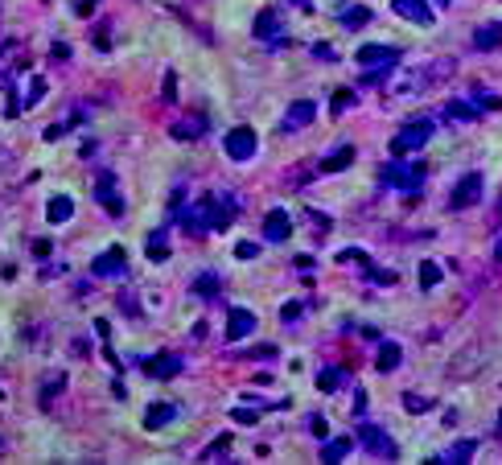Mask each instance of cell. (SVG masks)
Masks as SVG:
<instances>
[{"label": "cell", "mask_w": 502, "mask_h": 465, "mask_svg": "<svg viewBox=\"0 0 502 465\" xmlns=\"http://www.w3.org/2000/svg\"><path fill=\"white\" fill-rule=\"evenodd\" d=\"M235 255H239V260H256V255H260V243H247V239H243V243H235Z\"/></svg>", "instance_id": "obj_37"}, {"label": "cell", "mask_w": 502, "mask_h": 465, "mask_svg": "<svg viewBox=\"0 0 502 465\" xmlns=\"http://www.w3.org/2000/svg\"><path fill=\"white\" fill-rule=\"evenodd\" d=\"M42 95H46V78H33V83H29V99H25V107H33Z\"/></svg>", "instance_id": "obj_35"}, {"label": "cell", "mask_w": 502, "mask_h": 465, "mask_svg": "<svg viewBox=\"0 0 502 465\" xmlns=\"http://www.w3.org/2000/svg\"><path fill=\"white\" fill-rule=\"evenodd\" d=\"M404 408H407V412H429L432 399H429V395H416V392H412V395H404Z\"/></svg>", "instance_id": "obj_33"}, {"label": "cell", "mask_w": 502, "mask_h": 465, "mask_svg": "<svg viewBox=\"0 0 502 465\" xmlns=\"http://www.w3.org/2000/svg\"><path fill=\"white\" fill-rule=\"evenodd\" d=\"M350 161H354V145H342V148H334L330 157H321V161H317V169H321V173H342Z\"/></svg>", "instance_id": "obj_16"}, {"label": "cell", "mask_w": 502, "mask_h": 465, "mask_svg": "<svg viewBox=\"0 0 502 465\" xmlns=\"http://www.w3.org/2000/svg\"><path fill=\"white\" fill-rule=\"evenodd\" d=\"M350 449H354V441H350V437H337V441H325V449H321V461H325V465H337L342 457H346V453H350Z\"/></svg>", "instance_id": "obj_23"}, {"label": "cell", "mask_w": 502, "mask_h": 465, "mask_svg": "<svg viewBox=\"0 0 502 465\" xmlns=\"http://www.w3.org/2000/svg\"><path fill=\"white\" fill-rule=\"evenodd\" d=\"M366 272H371L375 284H395V272H379V268H371V264H366Z\"/></svg>", "instance_id": "obj_41"}, {"label": "cell", "mask_w": 502, "mask_h": 465, "mask_svg": "<svg viewBox=\"0 0 502 465\" xmlns=\"http://www.w3.org/2000/svg\"><path fill=\"white\" fill-rule=\"evenodd\" d=\"M354 62L359 66H395L400 62V49L395 46H362L354 54Z\"/></svg>", "instance_id": "obj_12"}, {"label": "cell", "mask_w": 502, "mask_h": 465, "mask_svg": "<svg viewBox=\"0 0 502 465\" xmlns=\"http://www.w3.org/2000/svg\"><path fill=\"white\" fill-rule=\"evenodd\" d=\"M161 95H165V103H177V74L173 71L165 74V91H161Z\"/></svg>", "instance_id": "obj_38"}, {"label": "cell", "mask_w": 502, "mask_h": 465, "mask_svg": "<svg viewBox=\"0 0 502 465\" xmlns=\"http://www.w3.org/2000/svg\"><path fill=\"white\" fill-rule=\"evenodd\" d=\"M359 441L366 453H375V457H383V461H395L400 457V449H395V441L383 433L379 424H359Z\"/></svg>", "instance_id": "obj_4"}, {"label": "cell", "mask_w": 502, "mask_h": 465, "mask_svg": "<svg viewBox=\"0 0 502 465\" xmlns=\"http://www.w3.org/2000/svg\"><path fill=\"white\" fill-rule=\"evenodd\" d=\"M288 235H292V219H288L285 210H268V219H263V239H268V243H285Z\"/></svg>", "instance_id": "obj_13"}, {"label": "cell", "mask_w": 502, "mask_h": 465, "mask_svg": "<svg viewBox=\"0 0 502 465\" xmlns=\"http://www.w3.org/2000/svg\"><path fill=\"white\" fill-rule=\"evenodd\" d=\"M400 358H404L400 342H383V346H379V358H375V367H379V370H395V367H400Z\"/></svg>", "instance_id": "obj_26"}, {"label": "cell", "mask_w": 502, "mask_h": 465, "mask_svg": "<svg viewBox=\"0 0 502 465\" xmlns=\"http://www.w3.org/2000/svg\"><path fill=\"white\" fill-rule=\"evenodd\" d=\"M95 198H99V206H103L107 215H124V198H120V190H116V173H99Z\"/></svg>", "instance_id": "obj_8"}, {"label": "cell", "mask_w": 502, "mask_h": 465, "mask_svg": "<svg viewBox=\"0 0 502 465\" xmlns=\"http://www.w3.org/2000/svg\"><path fill=\"white\" fill-rule=\"evenodd\" d=\"M181 367H186V363H181L177 354H169V350H161V354H153V358L144 363V370H148L153 379H177V375H181Z\"/></svg>", "instance_id": "obj_11"}, {"label": "cell", "mask_w": 502, "mask_h": 465, "mask_svg": "<svg viewBox=\"0 0 502 465\" xmlns=\"http://www.w3.org/2000/svg\"><path fill=\"white\" fill-rule=\"evenodd\" d=\"M498 424H502V416H498Z\"/></svg>", "instance_id": "obj_49"}, {"label": "cell", "mask_w": 502, "mask_h": 465, "mask_svg": "<svg viewBox=\"0 0 502 465\" xmlns=\"http://www.w3.org/2000/svg\"><path fill=\"white\" fill-rule=\"evenodd\" d=\"M342 379H346V370H342V367H325V370H317V392L334 395Z\"/></svg>", "instance_id": "obj_27"}, {"label": "cell", "mask_w": 502, "mask_h": 465, "mask_svg": "<svg viewBox=\"0 0 502 465\" xmlns=\"http://www.w3.org/2000/svg\"><path fill=\"white\" fill-rule=\"evenodd\" d=\"M222 148H227V157H231V161H251V157H256V148H260V140H256V132H251V128H231V132L222 136Z\"/></svg>", "instance_id": "obj_6"}, {"label": "cell", "mask_w": 502, "mask_h": 465, "mask_svg": "<svg viewBox=\"0 0 502 465\" xmlns=\"http://www.w3.org/2000/svg\"><path fill=\"white\" fill-rule=\"evenodd\" d=\"M251 33H256L260 42H276V37H280V17H276V8H263L260 17H256V25H251Z\"/></svg>", "instance_id": "obj_15"}, {"label": "cell", "mask_w": 502, "mask_h": 465, "mask_svg": "<svg viewBox=\"0 0 502 465\" xmlns=\"http://www.w3.org/2000/svg\"><path fill=\"white\" fill-rule=\"evenodd\" d=\"M350 103H354V91H346V87H342V91H334V103H330V111H334V116H342V111H346Z\"/></svg>", "instance_id": "obj_32"}, {"label": "cell", "mask_w": 502, "mask_h": 465, "mask_svg": "<svg viewBox=\"0 0 502 465\" xmlns=\"http://www.w3.org/2000/svg\"><path fill=\"white\" fill-rule=\"evenodd\" d=\"M107 33H112V29H107V25H99V33H95V46H99V49L112 46V37H107Z\"/></svg>", "instance_id": "obj_44"}, {"label": "cell", "mask_w": 502, "mask_h": 465, "mask_svg": "<svg viewBox=\"0 0 502 465\" xmlns=\"http://www.w3.org/2000/svg\"><path fill=\"white\" fill-rule=\"evenodd\" d=\"M173 420H177V408H173V404H153V408L144 412V428H165Z\"/></svg>", "instance_id": "obj_20"}, {"label": "cell", "mask_w": 502, "mask_h": 465, "mask_svg": "<svg viewBox=\"0 0 502 465\" xmlns=\"http://www.w3.org/2000/svg\"><path fill=\"white\" fill-rule=\"evenodd\" d=\"M309 433L317 437V441H325V437H330V424H325L321 416H309Z\"/></svg>", "instance_id": "obj_36"}, {"label": "cell", "mask_w": 502, "mask_h": 465, "mask_svg": "<svg viewBox=\"0 0 502 465\" xmlns=\"http://www.w3.org/2000/svg\"><path fill=\"white\" fill-rule=\"evenodd\" d=\"M74 13H78V17H87V13H95V0H78V4H74Z\"/></svg>", "instance_id": "obj_45"}, {"label": "cell", "mask_w": 502, "mask_h": 465, "mask_svg": "<svg viewBox=\"0 0 502 465\" xmlns=\"http://www.w3.org/2000/svg\"><path fill=\"white\" fill-rule=\"evenodd\" d=\"M482 190H486L482 173H465V177L453 186V194H449V210H470V206H478Z\"/></svg>", "instance_id": "obj_5"}, {"label": "cell", "mask_w": 502, "mask_h": 465, "mask_svg": "<svg viewBox=\"0 0 502 465\" xmlns=\"http://www.w3.org/2000/svg\"><path fill=\"white\" fill-rule=\"evenodd\" d=\"M227 449H231V433H222V437H218V441L210 445V449H206V453H202V461H215L218 453H227Z\"/></svg>", "instance_id": "obj_34"}, {"label": "cell", "mask_w": 502, "mask_h": 465, "mask_svg": "<svg viewBox=\"0 0 502 465\" xmlns=\"http://www.w3.org/2000/svg\"><path fill=\"white\" fill-rule=\"evenodd\" d=\"M42 136H46V140H58V136H66V123H49Z\"/></svg>", "instance_id": "obj_43"}, {"label": "cell", "mask_w": 502, "mask_h": 465, "mask_svg": "<svg viewBox=\"0 0 502 465\" xmlns=\"http://www.w3.org/2000/svg\"><path fill=\"white\" fill-rule=\"evenodd\" d=\"M0 399H4V395H0Z\"/></svg>", "instance_id": "obj_50"}, {"label": "cell", "mask_w": 502, "mask_h": 465, "mask_svg": "<svg viewBox=\"0 0 502 465\" xmlns=\"http://www.w3.org/2000/svg\"><path fill=\"white\" fill-rule=\"evenodd\" d=\"M144 255H148L153 264H165L169 260V231H153L148 243H144Z\"/></svg>", "instance_id": "obj_19"}, {"label": "cell", "mask_w": 502, "mask_h": 465, "mask_svg": "<svg viewBox=\"0 0 502 465\" xmlns=\"http://www.w3.org/2000/svg\"><path fill=\"white\" fill-rule=\"evenodd\" d=\"M243 358H276V346H251Z\"/></svg>", "instance_id": "obj_40"}, {"label": "cell", "mask_w": 502, "mask_h": 465, "mask_svg": "<svg viewBox=\"0 0 502 465\" xmlns=\"http://www.w3.org/2000/svg\"><path fill=\"white\" fill-rule=\"evenodd\" d=\"M337 264H362V268H366L371 255H366L362 247H346V251H337Z\"/></svg>", "instance_id": "obj_31"}, {"label": "cell", "mask_w": 502, "mask_h": 465, "mask_svg": "<svg viewBox=\"0 0 502 465\" xmlns=\"http://www.w3.org/2000/svg\"><path fill=\"white\" fill-rule=\"evenodd\" d=\"M202 132H206V120H202V116H190V120L173 123V136H177V140H198Z\"/></svg>", "instance_id": "obj_25"}, {"label": "cell", "mask_w": 502, "mask_h": 465, "mask_svg": "<svg viewBox=\"0 0 502 465\" xmlns=\"http://www.w3.org/2000/svg\"><path fill=\"white\" fill-rule=\"evenodd\" d=\"M474 449H478L474 441H457L453 449L445 453V457H429V461H432V465H441V461H470V457H474Z\"/></svg>", "instance_id": "obj_28"}, {"label": "cell", "mask_w": 502, "mask_h": 465, "mask_svg": "<svg viewBox=\"0 0 502 465\" xmlns=\"http://www.w3.org/2000/svg\"><path fill=\"white\" fill-rule=\"evenodd\" d=\"M420 181H424V165H416V161H391L383 169L387 190H420Z\"/></svg>", "instance_id": "obj_3"}, {"label": "cell", "mask_w": 502, "mask_h": 465, "mask_svg": "<svg viewBox=\"0 0 502 465\" xmlns=\"http://www.w3.org/2000/svg\"><path fill=\"white\" fill-rule=\"evenodd\" d=\"M441 276H445V272H441V264H436V260H424V264H420V284H424V289H436V284H441Z\"/></svg>", "instance_id": "obj_30"}, {"label": "cell", "mask_w": 502, "mask_h": 465, "mask_svg": "<svg viewBox=\"0 0 502 465\" xmlns=\"http://www.w3.org/2000/svg\"><path fill=\"white\" fill-rule=\"evenodd\" d=\"M474 46L478 49H498L502 46V21L498 25H482L478 33H474Z\"/></svg>", "instance_id": "obj_24"}, {"label": "cell", "mask_w": 502, "mask_h": 465, "mask_svg": "<svg viewBox=\"0 0 502 465\" xmlns=\"http://www.w3.org/2000/svg\"><path fill=\"white\" fill-rule=\"evenodd\" d=\"M478 103H465V99H449L445 103V120H453V123H470V120H478Z\"/></svg>", "instance_id": "obj_17"}, {"label": "cell", "mask_w": 502, "mask_h": 465, "mask_svg": "<svg viewBox=\"0 0 502 465\" xmlns=\"http://www.w3.org/2000/svg\"><path fill=\"white\" fill-rule=\"evenodd\" d=\"M231 420H239V424H256V420H260V412H256V408H235V412H231Z\"/></svg>", "instance_id": "obj_39"}, {"label": "cell", "mask_w": 502, "mask_h": 465, "mask_svg": "<svg viewBox=\"0 0 502 465\" xmlns=\"http://www.w3.org/2000/svg\"><path fill=\"white\" fill-rule=\"evenodd\" d=\"M432 136V123L429 120H416V123H404L395 136H391V157H407V152H416V148H424Z\"/></svg>", "instance_id": "obj_1"}, {"label": "cell", "mask_w": 502, "mask_h": 465, "mask_svg": "<svg viewBox=\"0 0 502 465\" xmlns=\"http://www.w3.org/2000/svg\"><path fill=\"white\" fill-rule=\"evenodd\" d=\"M441 4H453V0H441Z\"/></svg>", "instance_id": "obj_47"}, {"label": "cell", "mask_w": 502, "mask_h": 465, "mask_svg": "<svg viewBox=\"0 0 502 465\" xmlns=\"http://www.w3.org/2000/svg\"><path fill=\"white\" fill-rule=\"evenodd\" d=\"M202 206H206V227H210V231H227V227L235 222V210H239L235 194H206Z\"/></svg>", "instance_id": "obj_2"}, {"label": "cell", "mask_w": 502, "mask_h": 465, "mask_svg": "<svg viewBox=\"0 0 502 465\" xmlns=\"http://www.w3.org/2000/svg\"><path fill=\"white\" fill-rule=\"evenodd\" d=\"M301 313H305V305H301V301H292V305H285V309H280V318H285V321H297Z\"/></svg>", "instance_id": "obj_42"}, {"label": "cell", "mask_w": 502, "mask_h": 465, "mask_svg": "<svg viewBox=\"0 0 502 465\" xmlns=\"http://www.w3.org/2000/svg\"><path fill=\"white\" fill-rule=\"evenodd\" d=\"M251 330H256V313L235 305V309L227 313V342H243V338H247Z\"/></svg>", "instance_id": "obj_10"}, {"label": "cell", "mask_w": 502, "mask_h": 465, "mask_svg": "<svg viewBox=\"0 0 502 465\" xmlns=\"http://www.w3.org/2000/svg\"><path fill=\"white\" fill-rule=\"evenodd\" d=\"M498 255H502V243H498Z\"/></svg>", "instance_id": "obj_48"}, {"label": "cell", "mask_w": 502, "mask_h": 465, "mask_svg": "<svg viewBox=\"0 0 502 465\" xmlns=\"http://www.w3.org/2000/svg\"><path fill=\"white\" fill-rule=\"evenodd\" d=\"M95 276H124L128 272V255H124V247H107V251H99L95 264H91Z\"/></svg>", "instance_id": "obj_9"}, {"label": "cell", "mask_w": 502, "mask_h": 465, "mask_svg": "<svg viewBox=\"0 0 502 465\" xmlns=\"http://www.w3.org/2000/svg\"><path fill=\"white\" fill-rule=\"evenodd\" d=\"M494 222H502V198H498V210H494Z\"/></svg>", "instance_id": "obj_46"}, {"label": "cell", "mask_w": 502, "mask_h": 465, "mask_svg": "<svg viewBox=\"0 0 502 465\" xmlns=\"http://www.w3.org/2000/svg\"><path fill=\"white\" fill-rule=\"evenodd\" d=\"M222 293V280H218V272H202L198 280H193V296H202V301H215Z\"/></svg>", "instance_id": "obj_21"}, {"label": "cell", "mask_w": 502, "mask_h": 465, "mask_svg": "<svg viewBox=\"0 0 502 465\" xmlns=\"http://www.w3.org/2000/svg\"><path fill=\"white\" fill-rule=\"evenodd\" d=\"M71 215H74V202L66 194H54V198H49V206H46V219L49 222H71Z\"/></svg>", "instance_id": "obj_22"}, {"label": "cell", "mask_w": 502, "mask_h": 465, "mask_svg": "<svg viewBox=\"0 0 502 465\" xmlns=\"http://www.w3.org/2000/svg\"><path fill=\"white\" fill-rule=\"evenodd\" d=\"M391 8L412 25H432V8L429 0H391Z\"/></svg>", "instance_id": "obj_14"}, {"label": "cell", "mask_w": 502, "mask_h": 465, "mask_svg": "<svg viewBox=\"0 0 502 465\" xmlns=\"http://www.w3.org/2000/svg\"><path fill=\"white\" fill-rule=\"evenodd\" d=\"M366 21H371V8H362V4H354V8L342 13V25H346V29H362Z\"/></svg>", "instance_id": "obj_29"}, {"label": "cell", "mask_w": 502, "mask_h": 465, "mask_svg": "<svg viewBox=\"0 0 502 465\" xmlns=\"http://www.w3.org/2000/svg\"><path fill=\"white\" fill-rule=\"evenodd\" d=\"M317 120V103L313 99H297L292 107L285 111V120H280V132H301V128H309V123Z\"/></svg>", "instance_id": "obj_7"}, {"label": "cell", "mask_w": 502, "mask_h": 465, "mask_svg": "<svg viewBox=\"0 0 502 465\" xmlns=\"http://www.w3.org/2000/svg\"><path fill=\"white\" fill-rule=\"evenodd\" d=\"M181 227H186L190 235H206V231H210V227H206V206H202V198H198L190 210L181 215Z\"/></svg>", "instance_id": "obj_18"}]
</instances>
